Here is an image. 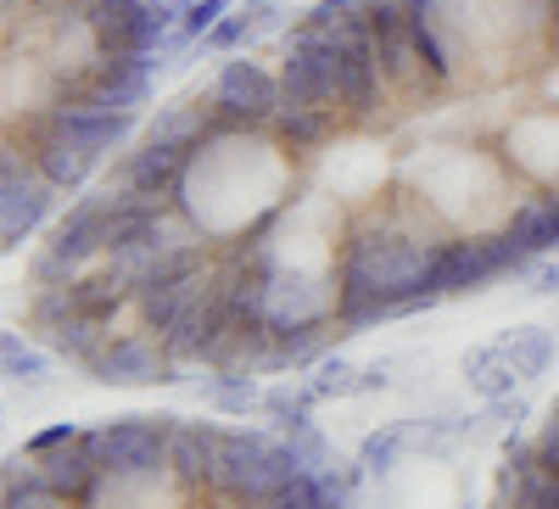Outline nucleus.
Returning a JSON list of instances; mask_svg holds the SVG:
<instances>
[{
  "instance_id": "nucleus-1",
  "label": "nucleus",
  "mask_w": 559,
  "mask_h": 509,
  "mask_svg": "<svg viewBox=\"0 0 559 509\" xmlns=\"http://www.w3.org/2000/svg\"><path fill=\"white\" fill-rule=\"evenodd\" d=\"M442 241L437 236H408L397 224H364L347 236L336 258V297H386L397 313L431 308V269H437Z\"/></svg>"
},
{
  "instance_id": "nucleus-2",
  "label": "nucleus",
  "mask_w": 559,
  "mask_h": 509,
  "mask_svg": "<svg viewBox=\"0 0 559 509\" xmlns=\"http://www.w3.org/2000/svg\"><path fill=\"white\" fill-rule=\"evenodd\" d=\"M213 281H218V274L207 269L202 241H185L174 258H163L152 274H140V281H134V319H140V331L168 336L179 319L213 292Z\"/></svg>"
},
{
  "instance_id": "nucleus-3",
  "label": "nucleus",
  "mask_w": 559,
  "mask_h": 509,
  "mask_svg": "<svg viewBox=\"0 0 559 509\" xmlns=\"http://www.w3.org/2000/svg\"><path fill=\"white\" fill-rule=\"evenodd\" d=\"M280 102H292V107H319V113L342 107L331 23L308 17V23L292 28V45H286V57H280Z\"/></svg>"
},
{
  "instance_id": "nucleus-4",
  "label": "nucleus",
  "mask_w": 559,
  "mask_h": 509,
  "mask_svg": "<svg viewBox=\"0 0 559 509\" xmlns=\"http://www.w3.org/2000/svg\"><path fill=\"white\" fill-rule=\"evenodd\" d=\"M319 23H331V45H336V79H342V107L353 118H369L386 90V73H381V57H376V34H369V17L364 12H331L319 0L308 12Z\"/></svg>"
},
{
  "instance_id": "nucleus-5",
  "label": "nucleus",
  "mask_w": 559,
  "mask_h": 509,
  "mask_svg": "<svg viewBox=\"0 0 559 509\" xmlns=\"http://www.w3.org/2000/svg\"><path fill=\"white\" fill-rule=\"evenodd\" d=\"M179 414H123L112 426L84 431V448L96 453L107 476H157L168 471V437Z\"/></svg>"
},
{
  "instance_id": "nucleus-6",
  "label": "nucleus",
  "mask_w": 559,
  "mask_h": 509,
  "mask_svg": "<svg viewBox=\"0 0 559 509\" xmlns=\"http://www.w3.org/2000/svg\"><path fill=\"white\" fill-rule=\"evenodd\" d=\"M509 269H526L521 247L503 236H464V241H442L437 269H431V297H459V292H481L492 286L498 274Z\"/></svg>"
},
{
  "instance_id": "nucleus-7",
  "label": "nucleus",
  "mask_w": 559,
  "mask_h": 509,
  "mask_svg": "<svg viewBox=\"0 0 559 509\" xmlns=\"http://www.w3.org/2000/svg\"><path fill=\"white\" fill-rule=\"evenodd\" d=\"M207 107L229 129H263L280 113V73H269L263 62H247V57H229L207 90Z\"/></svg>"
},
{
  "instance_id": "nucleus-8",
  "label": "nucleus",
  "mask_w": 559,
  "mask_h": 509,
  "mask_svg": "<svg viewBox=\"0 0 559 509\" xmlns=\"http://www.w3.org/2000/svg\"><path fill=\"white\" fill-rule=\"evenodd\" d=\"M51 191L57 185L45 179L28 157H17V146L0 152V247L17 252L34 229L51 213Z\"/></svg>"
},
{
  "instance_id": "nucleus-9",
  "label": "nucleus",
  "mask_w": 559,
  "mask_h": 509,
  "mask_svg": "<svg viewBox=\"0 0 559 509\" xmlns=\"http://www.w3.org/2000/svg\"><path fill=\"white\" fill-rule=\"evenodd\" d=\"M174 353L163 336L152 331H123L102 347V358L90 364V381H102V387H163V381H179L174 376Z\"/></svg>"
},
{
  "instance_id": "nucleus-10",
  "label": "nucleus",
  "mask_w": 559,
  "mask_h": 509,
  "mask_svg": "<svg viewBox=\"0 0 559 509\" xmlns=\"http://www.w3.org/2000/svg\"><path fill=\"white\" fill-rule=\"evenodd\" d=\"M224 426L213 421H174V437H168V482L197 498V493H213L218 482V459H224Z\"/></svg>"
},
{
  "instance_id": "nucleus-11",
  "label": "nucleus",
  "mask_w": 559,
  "mask_h": 509,
  "mask_svg": "<svg viewBox=\"0 0 559 509\" xmlns=\"http://www.w3.org/2000/svg\"><path fill=\"white\" fill-rule=\"evenodd\" d=\"M39 123H51L57 134H68V141L90 157V163H102L112 157L123 141H129V129H134V113H107V107H90V102H51L39 113Z\"/></svg>"
},
{
  "instance_id": "nucleus-12",
  "label": "nucleus",
  "mask_w": 559,
  "mask_h": 509,
  "mask_svg": "<svg viewBox=\"0 0 559 509\" xmlns=\"http://www.w3.org/2000/svg\"><path fill=\"white\" fill-rule=\"evenodd\" d=\"M191 157H197V152L168 146V141H157V134H146V141H140L134 152H123L118 179H123V185H134V191L168 197V191H179V179H185V168H191Z\"/></svg>"
},
{
  "instance_id": "nucleus-13",
  "label": "nucleus",
  "mask_w": 559,
  "mask_h": 509,
  "mask_svg": "<svg viewBox=\"0 0 559 509\" xmlns=\"http://www.w3.org/2000/svg\"><path fill=\"white\" fill-rule=\"evenodd\" d=\"M28 163L51 179L57 191H79V185L90 179V168H96V163H90V157L68 141V134H57L51 123H39V118H34V129H28Z\"/></svg>"
},
{
  "instance_id": "nucleus-14",
  "label": "nucleus",
  "mask_w": 559,
  "mask_h": 509,
  "mask_svg": "<svg viewBox=\"0 0 559 509\" xmlns=\"http://www.w3.org/2000/svg\"><path fill=\"white\" fill-rule=\"evenodd\" d=\"M34 459H39V482L51 487L57 498H68V504H84V493L96 487V476H102V465H96V453L84 448V437L62 442L51 453H34Z\"/></svg>"
},
{
  "instance_id": "nucleus-15",
  "label": "nucleus",
  "mask_w": 559,
  "mask_h": 509,
  "mask_svg": "<svg viewBox=\"0 0 559 509\" xmlns=\"http://www.w3.org/2000/svg\"><path fill=\"white\" fill-rule=\"evenodd\" d=\"M73 303H79V313L84 319H96V325H112V319L123 313V308H134V281L123 269H84L79 281H73Z\"/></svg>"
},
{
  "instance_id": "nucleus-16",
  "label": "nucleus",
  "mask_w": 559,
  "mask_h": 509,
  "mask_svg": "<svg viewBox=\"0 0 559 509\" xmlns=\"http://www.w3.org/2000/svg\"><path fill=\"white\" fill-rule=\"evenodd\" d=\"M503 236L521 247V258H543V252H559V197H532L509 213Z\"/></svg>"
},
{
  "instance_id": "nucleus-17",
  "label": "nucleus",
  "mask_w": 559,
  "mask_h": 509,
  "mask_svg": "<svg viewBox=\"0 0 559 509\" xmlns=\"http://www.w3.org/2000/svg\"><path fill=\"white\" fill-rule=\"evenodd\" d=\"M263 392L269 387L252 381V369H218V376L202 387V403L229 414V421H247V414H263Z\"/></svg>"
},
{
  "instance_id": "nucleus-18",
  "label": "nucleus",
  "mask_w": 559,
  "mask_h": 509,
  "mask_svg": "<svg viewBox=\"0 0 559 509\" xmlns=\"http://www.w3.org/2000/svg\"><path fill=\"white\" fill-rule=\"evenodd\" d=\"M464 381H471L487 403H498V398H515V387H521V369L503 358V347L492 342V347H476V353H464Z\"/></svg>"
},
{
  "instance_id": "nucleus-19",
  "label": "nucleus",
  "mask_w": 559,
  "mask_h": 509,
  "mask_svg": "<svg viewBox=\"0 0 559 509\" xmlns=\"http://www.w3.org/2000/svg\"><path fill=\"white\" fill-rule=\"evenodd\" d=\"M45 347H51L57 358H68V364H84V369H90V364L102 358V347H107V325L73 313V319H62V325L45 331Z\"/></svg>"
},
{
  "instance_id": "nucleus-20",
  "label": "nucleus",
  "mask_w": 559,
  "mask_h": 509,
  "mask_svg": "<svg viewBox=\"0 0 559 509\" xmlns=\"http://www.w3.org/2000/svg\"><path fill=\"white\" fill-rule=\"evenodd\" d=\"M498 347H503L509 364L521 369V381H537L543 369L554 364V331H543V325H515V331H503Z\"/></svg>"
},
{
  "instance_id": "nucleus-21",
  "label": "nucleus",
  "mask_w": 559,
  "mask_h": 509,
  "mask_svg": "<svg viewBox=\"0 0 559 509\" xmlns=\"http://www.w3.org/2000/svg\"><path fill=\"white\" fill-rule=\"evenodd\" d=\"M313 387L308 381H280L263 392V414L274 431H297V426H313Z\"/></svg>"
},
{
  "instance_id": "nucleus-22",
  "label": "nucleus",
  "mask_w": 559,
  "mask_h": 509,
  "mask_svg": "<svg viewBox=\"0 0 559 509\" xmlns=\"http://www.w3.org/2000/svg\"><path fill=\"white\" fill-rule=\"evenodd\" d=\"M331 113H319V107H292V102H280V113H274V134H280V141H286L292 152H308V146H319L324 141V134H331Z\"/></svg>"
},
{
  "instance_id": "nucleus-23",
  "label": "nucleus",
  "mask_w": 559,
  "mask_h": 509,
  "mask_svg": "<svg viewBox=\"0 0 559 509\" xmlns=\"http://www.w3.org/2000/svg\"><path fill=\"white\" fill-rule=\"evenodd\" d=\"M408 442H414V426H408V421H397V426H386V431H369L364 448H358V471H364V476H386Z\"/></svg>"
},
{
  "instance_id": "nucleus-24",
  "label": "nucleus",
  "mask_w": 559,
  "mask_h": 509,
  "mask_svg": "<svg viewBox=\"0 0 559 509\" xmlns=\"http://www.w3.org/2000/svg\"><path fill=\"white\" fill-rule=\"evenodd\" d=\"M358 369H364V364H353V358H319V364H313V376H308V387H313L319 403L353 398V392H358Z\"/></svg>"
},
{
  "instance_id": "nucleus-25",
  "label": "nucleus",
  "mask_w": 559,
  "mask_h": 509,
  "mask_svg": "<svg viewBox=\"0 0 559 509\" xmlns=\"http://www.w3.org/2000/svg\"><path fill=\"white\" fill-rule=\"evenodd\" d=\"M258 28H263V17H258L252 7H241V12H224L218 28H213L202 45H207V51H224V57H229V51H241V45H247Z\"/></svg>"
},
{
  "instance_id": "nucleus-26",
  "label": "nucleus",
  "mask_w": 559,
  "mask_h": 509,
  "mask_svg": "<svg viewBox=\"0 0 559 509\" xmlns=\"http://www.w3.org/2000/svg\"><path fill=\"white\" fill-rule=\"evenodd\" d=\"M0 364H7L12 381H39V376H45V353H34L17 331L0 336Z\"/></svg>"
},
{
  "instance_id": "nucleus-27",
  "label": "nucleus",
  "mask_w": 559,
  "mask_h": 509,
  "mask_svg": "<svg viewBox=\"0 0 559 509\" xmlns=\"http://www.w3.org/2000/svg\"><path fill=\"white\" fill-rule=\"evenodd\" d=\"M292 442V453H297V465L302 471H331L336 459H331V442H324V431L319 426H297V431H280Z\"/></svg>"
},
{
  "instance_id": "nucleus-28",
  "label": "nucleus",
  "mask_w": 559,
  "mask_h": 509,
  "mask_svg": "<svg viewBox=\"0 0 559 509\" xmlns=\"http://www.w3.org/2000/svg\"><path fill=\"white\" fill-rule=\"evenodd\" d=\"M224 12H229V0H191V7H185V17H179V39H185V45L207 39Z\"/></svg>"
},
{
  "instance_id": "nucleus-29",
  "label": "nucleus",
  "mask_w": 559,
  "mask_h": 509,
  "mask_svg": "<svg viewBox=\"0 0 559 509\" xmlns=\"http://www.w3.org/2000/svg\"><path fill=\"white\" fill-rule=\"evenodd\" d=\"M0 509H68V498H57L45 482H28V487H7Z\"/></svg>"
},
{
  "instance_id": "nucleus-30",
  "label": "nucleus",
  "mask_w": 559,
  "mask_h": 509,
  "mask_svg": "<svg viewBox=\"0 0 559 509\" xmlns=\"http://www.w3.org/2000/svg\"><path fill=\"white\" fill-rule=\"evenodd\" d=\"M79 437H84V431H79L73 421H57V426H45V431H34V437H28L23 448H28V453H51V448H62V442H79Z\"/></svg>"
},
{
  "instance_id": "nucleus-31",
  "label": "nucleus",
  "mask_w": 559,
  "mask_h": 509,
  "mask_svg": "<svg viewBox=\"0 0 559 509\" xmlns=\"http://www.w3.org/2000/svg\"><path fill=\"white\" fill-rule=\"evenodd\" d=\"M386 387H392V364L376 358V364H364V369H358V392H386Z\"/></svg>"
},
{
  "instance_id": "nucleus-32",
  "label": "nucleus",
  "mask_w": 559,
  "mask_h": 509,
  "mask_svg": "<svg viewBox=\"0 0 559 509\" xmlns=\"http://www.w3.org/2000/svg\"><path fill=\"white\" fill-rule=\"evenodd\" d=\"M554 292H559V263H548V269L532 274V297H554Z\"/></svg>"
},
{
  "instance_id": "nucleus-33",
  "label": "nucleus",
  "mask_w": 559,
  "mask_h": 509,
  "mask_svg": "<svg viewBox=\"0 0 559 509\" xmlns=\"http://www.w3.org/2000/svg\"><path fill=\"white\" fill-rule=\"evenodd\" d=\"M79 7H140V0H79Z\"/></svg>"
},
{
  "instance_id": "nucleus-34",
  "label": "nucleus",
  "mask_w": 559,
  "mask_h": 509,
  "mask_svg": "<svg viewBox=\"0 0 559 509\" xmlns=\"http://www.w3.org/2000/svg\"><path fill=\"white\" fill-rule=\"evenodd\" d=\"M408 12H431V0H408Z\"/></svg>"
},
{
  "instance_id": "nucleus-35",
  "label": "nucleus",
  "mask_w": 559,
  "mask_h": 509,
  "mask_svg": "<svg viewBox=\"0 0 559 509\" xmlns=\"http://www.w3.org/2000/svg\"><path fill=\"white\" fill-rule=\"evenodd\" d=\"M492 509H515V504H503V498H498V504H492Z\"/></svg>"
},
{
  "instance_id": "nucleus-36",
  "label": "nucleus",
  "mask_w": 559,
  "mask_h": 509,
  "mask_svg": "<svg viewBox=\"0 0 559 509\" xmlns=\"http://www.w3.org/2000/svg\"><path fill=\"white\" fill-rule=\"evenodd\" d=\"M7 7H12V0H7Z\"/></svg>"
}]
</instances>
